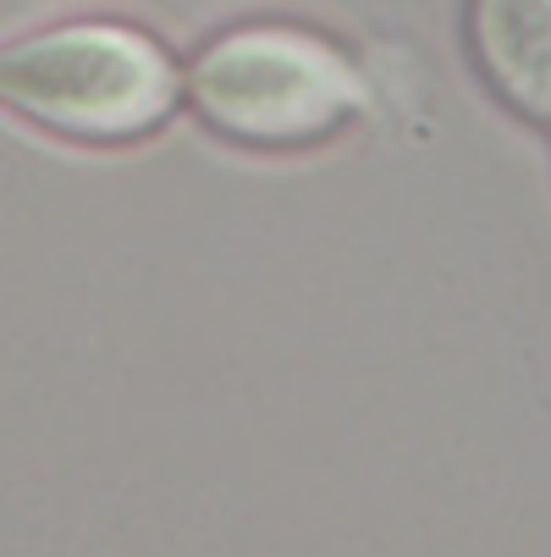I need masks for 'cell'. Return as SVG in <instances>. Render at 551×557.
Here are the masks:
<instances>
[{
	"label": "cell",
	"mask_w": 551,
	"mask_h": 557,
	"mask_svg": "<svg viewBox=\"0 0 551 557\" xmlns=\"http://www.w3.org/2000/svg\"><path fill=\"white\" fill-rule=\"evenodd\" d=\"M463 34L497 100L540 127L551 111V0H468Z\"/></svg>",
	"instance_id": "3957f363"
},
{
	"label": "cell",
	"mask_w": 551,
	"mask_h": 557,
	"mask_svg": "<svg viewBox=\"0 0 551 557\" xmlns=\"http://www.w3.org/2000/svg\"><path fill=\"white\" fill-rule=\"evenodd\" d=\"M183 106L177 55L138 23L77 17L0 45V111L66 144H143Z\"/></svg>",
	"instance_id": "7a4b0ae2"
},
{
	"label": "cell",
	"mask_w": 551,
	"mask_h": 557,
	"mask_svg": "<svg viewBox=\"0 0 551 557\" xmlns=\"http://www.w3.org/2000/svg\"><path fill=\"white\" fill-rule=\"evenodd\" d=\"M177 66L199 127L265 154L331 144L375 100L364 66L303 23H231Z\"/></svg>",
	"instance_id": "6da1fadb"
}]
</instances>
